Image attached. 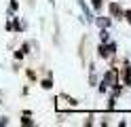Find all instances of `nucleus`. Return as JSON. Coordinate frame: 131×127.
Masks as SVG:
<instances>
[{"mask_svg": "<svg viewBox=\"0 0 131 127\" xmlns=\"http://www.w3.org/2000/svg\"><path fill=\"white\" fill-rule=\"evenodd\" d=\"M110 13H112V17H121V15H123L121 6H118L116 2H112V4H110Z\"/></svg>", "mask_w": 131, "mask_h": 127, "instance_id": "f257e3e1", "label": "nucleus"}, {"mask_svg": "<svg viewBox=\"0 0 131 127\" xmlns=\"http://www.w3.org/2000/svg\"><path fill=\"white\" fill-rule=\"evenodd\" d=\"M91 2H93V6L97 8V11H100V8H102V0H91Z\"/></svg>", "mask_w": 131, "mask_h": 127, "instance_id": "f03ea898", "label": "nucleus"}, {"mask_svg": "<svg viewBox=\"0 0 131 127\" xmlns=\"http://www.w3.org/2000/svg\"><path fill=\"white\" fill-rule=\"evenodd\" d=\"M42 87H45V89H51L53 83H51V81H42Z\"/></svg>", "mask_w": 131, "mask_h": 127, "instance_id": "7ed1b4c3", "label": "nucleus"}, {"mask_svg": "<svg viewBox=\"0 0 131 127\" xmlns=\"http://www.w3.org/2000/svg\"><path fill=\"white\" fill-rule=\"evenodd\" d=\"M102 42H108V32L102 30Z\"/></svg>", "mask_w": 131, "mask_h": 127, "instance_id": "20e7f679", "label": "nucleus"}, {"mask_svg": "<svg viewBox=\"0 0 131 127\" xmlns=\"http://www.w3.org/2000/svg\"><path fill=\"white\" fill-rule=\"evenodd\" d=\"M17 8V0H11V11H15Z\"/></svg>", "mask_w": 131, "mask_h": 127, "instance_id": "39448f33", "label": "nucleus"}, {"mask_svg": "<svg viewBox=\"0 0 131 127\" xmlns=\"http://www.w3.org/2000/svg\"><path fill=\"white\" fill-rule=\"evenodd\" d=\"M125 17H127V21L131 23V11H127V13H125Z\"/></svg>", "mask_w": 131, "mask_h": 127, "instance_id": "423d86ee", "label": "nucleus"}]
</instances>
